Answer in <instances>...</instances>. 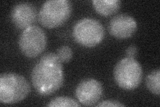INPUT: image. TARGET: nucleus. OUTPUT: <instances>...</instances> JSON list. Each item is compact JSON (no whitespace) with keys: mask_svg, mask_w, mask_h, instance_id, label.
Wrapping results in <instances>:
<instances>
[{"mask_svg":"<svg viewBox=\"0 0 160 107\" xmlns=\"http://www.w3.org/2000/svg\"><path fill=\"white\" fill-rule=\"evenodd\" d=\"M34 88L42 96H48L62 87L64 75L62 62L56 54H44L35 65L31 74Z\"/></svg>","mask_w":160,"mask_h":107,"instance_id":"f257e3e1","label":"nucleus"},{"mask_svg":"<svg viewBox=\"0 0 160 107\" xmlns=\"http://www.w3.org/2000/svg\"><path fill=\"white\" fill-rule=\"evenodd\" d=\"M11 19L15 26L25 29L33 25L37 19V11L33 4L20 2L15 5L12 9Z\"/></svg>","mask_w":160,"mask_h":107,"instance_id":"1a4fd4ad","label":"nucleus"},{"mask_svg":"<svg viewBox=\"0 0 160 107\" xmlns=\"http://www.w3.org/2000/svg\"><path fill=\"white\" fill-rule=\"evenodd\" d=\"M138 28L136 20L128 14L122 13L114 16L109 24V31L113 37L128 39L136 33Z\"/></svg>","mask_w":160,"mask_h":107,"instance_id":"6e6552de","label":"nucleus"},{"mask_svg":"<svg viewBox=\"0 0 160 107\" xmlns=\"http://www.w3.org/2000/svg\"><path fill=\"white\" fill-rule=\"evenodd\" d=\"M119 0H93V6L96 11L104 16H111L118 12L121 7Z\"/></svg>","mask_w":160,"mask_h":107,"instance_id":"9d476101","label":"nucleus"},{"mask_svg":"<svg viewBox=\"0 0 160 107\" xmlns=\"http://www.w3.org/2000/svg\"><path fill=\"white\" fill-rule=\"evenodd\" d=\"M72 12V3L69 0H49L40 9L39 21L47 28H56L66 22Z\"/></svg>","mask_w":160,"mask_h":107,"instance_id":"7ed1b4c3","label":"nucleus"},{"mask_svg":"<svg viewBox=\"0 0 160 107\" xmlns=\"http://www.w3.org/2000/svg\"><path fill=\"white\" fill-rule=\"evenodd\" d=\"M56 54L62 62L66 63L72 60L73 52L72 48L68 45H62L58 49Z\"/></svg>","mask_w":160,"mask_h":107,"instance_id":"ddd939ff","label":"nucleus"},{"mask_svg":"<svg viewBox=\"0 0 160 107\" xmlns=\"http://www.w3.org/2000/svg\"><path fill=\"white\" fill-rule=\"evenodd\" d=\"M30 86L23 76L16 73H3L0 76V102L15 104L27 97Z\"/></svg>","mask_w":160,"mask_h":107,"instance_id":"f03ea898","label":"nucleus"},{"mask_svg":"<svg viewBox=\"0 0 160 107\" xmlns=\"http://www.w3.org/2000/svg\"><path fill=\"white\" fill-rule=\"evenodd\" d=\"M47 37L43 30L37 25L25 29L19 38V47L23 55L35 58L46 49Z\"/></svg>","mask_w":160,"mask_h":107,"instance_id":"423d86ee","label":"nucleus"},{"mask_svg":"<svg viewBox=\"0 0 160 107\" xmlns=\"http://www.w3.org/2000/svg\"><path fill=\"white\" fill-rule=\"evenodd\" d=\"M103 93V86L98 80L87 78L78 85L76 96L79 103L83 105L93 106L102 98Z\"/></svg>","mask_w":160,"mask_h":107,"instance_id":"0eeeda50","label":"nucleus"},{"mask_svg":"<svg viewBox=\"0 0 160 107\" xmlns=\"http://www.w3.org/2000/svg\"><path fill=\"white\" fill-rule=\"evenodd\" d=\"M138 53V49L136 45H131L126 49V57L130 58H136Z\"/></svg>","mask_w":160,"mask_h":107,"instance_id":"2eb2a0df","label":"nucleus"},{"mask_svg":"<svg viewBox=\"0 0 160 107\" xmlns=\"http://www.w3.org/2000/svg\"><path fill=\"white\" fill-rule=\"evenodd\" d=\"M148 89L153 94L159 96L160 93V70L156 69L150 72L146 78Z\"/></svg>","mask_w":160,"mask_h":107,"instance_id":"9b49d317","label":"nucleus"},{"mask_svg":"<svg viewBox=\"0 0 160 107\" xmlns=\"http://www.w3.org/2000/svg\"><path fill=\"white\" fill-rule=\"evenodd\" d=\"M73 36L80 45L94 47L101 42L105 36L103 25L93 18H83L75 24Z\"/></svg>","mask_w":160,"mask_h":107,"instance_id":"39448f33","label":"nucleus"},{"mask_svg":"<svg viewBox=\"0 0 160 107\" xmlns=\"http://www.w3.org/2000/svg\"><path fill=\"white\" fill-rule=\"evenodd\" d=\"M126 105H124L123 104H122L121 103H119L118 101L116 100H104L102 103H99L98 104L96 105L98 107H108V106H114V107H119V106H125Z\"/></svg>","mask_w":160,"mask_h":107,"instance_id":"4468645a","label":"nucleus"},{"mask_svg":"<svg viewBox=\"0 0 160 107\" xmlns=\"http://www.w3.org/2000/svg\"><path fill=\"white\" fill-rule=\"evenodd\" d=\"M80 104L73 99L66 96H60L57 97L50 101V103L47 104V106L49 107H60V106H72V107H78Z\"/></svg>","mask_w":160,"mask_h":107,"instance_id":"f8f14e48","label":"nucleus"},{"mask_svg":"<svg viewBox=\"0 0 160 107\" xmlns=\"http://www.w3.org/2000/svg\"><path fill=\"white\" fill-rule=\"evenodd\" d=\"M116 84L124 90H133L142 83L143 70L140 63L134 58L126 57L120 60L113 70Z\"/></svg>","mask_w":160,"mask_h":107,"instance_id":"20e7f679","label":"nucleus"}]
</instances>
